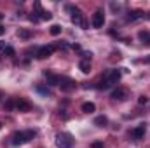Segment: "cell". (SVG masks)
Masks as SVG:
<instances>
[{
  "label": "cell",
  "instance_id": "cell-24",
  "mask_svg": "<svg viewBox=\"0 0 150 148\" xmlns=\"http://www.w3.org/2000/svg\"><path fill=\"white\" fill-rule=\"evenodd\" d=\"M4 33H5V28H4V26H2V25H0V37H2V35H4Z\"/></svg>",
  "mask_w": 150,
  "mask_h": 148
},
{
  "label": "cell",
  "instance_id": "cell-1",
  "mask_svg": "<svg viewBox=\"0 0 150 148\" xmlns=\"http://www.w3.org/2000/svg\"><path fill=\"white\" fill-rule=\"evenodd\" d=\"M119 78H120V72H119V70H110V72H107L105 77L101 78V82L98 84V89H108V87H112L113 84L119 82Z\"/></svg>",
  "mask_w": 150,
  "mask_h": 148
},
{
  "label": "cell",
  "instance_id": "cell-4",
  "mask_svg": "<svg viewBox=\"0 0 150 148\" xmlns=\"http://www.w3.org/2000/svg\"><path fill=\"white\" fill-rule=\"evenodd\" d=\"M74 140L70 134H58L56 136V147L58 148H72Z\"/></svg>",
  "mask_w": 150,
  "mask_h": 148
},
{
  "label": "cell",
  "instance_id": "cell-12",
  "mask_svg": "<svg viewBox=\"0 0 150 148\" xmlns=\"http://www.w3.org/2000/svg\"><path fill=\"white\" fill-rule=\"evenodd\" d=\"M35 7H37V11L40 12V19H47V21H49V19L52 18V14H51L49 11H44V9L40 7V4H38V2L35 4Z\"/></svg>",
  "mask_w": 150,
  "mask_h": 148
},
{
  "label": "cell",
  "instance_id": "cell-14",
  "mask_svg": "<svg viewBox=\"0 0 150 148\" xmlns=\"http://www.w3.org/2000/svg\"><path fill=\"white\" fill-rule=\"evenodd\" d=\"M94 110H96V106H94V103H91V101H87V103L82 105V111H84V113H93Z\"/></svg>",
  "mask_w": 150,
  "mask_h": 148
},
{
  "label": "cell",
  "instance_id": "cell-27",
  "mask_svg": "<svg viewBox=\"0 0 150 148\" xmlns=\"http://www.w3.org/2000/svg\"><path fill=\"white\" fill-rule=\"evenodd\" d=\"M0 129H2V122H0Z\"/></svg>",
  "mask_w": 150,
  "mask_h": 148
},
{
  "label": "cell",
  "instance_id": "cell-15",
  "mask_svg": "<svg viewBox=\"0 0 150 148\" xmlns=\"http://www.w3.org/2000/svg\"><path fill=\"white\" fill-rule=\"evenodd\" d=\"M140 18H143V12H142V11H133V12L127 16V21H136V19H140Z\"/></svg>",
  "mask_w": 150,
  "mask_h": 148
},
{
  "label": "cell",
  "instance_id": "cell-5",
  "mask_svg": "<svg viewBox=\"0 0 150 148\" xmlns=\"http://www.w3.org/2000/svg\"><path fill=\"white\" fill-rule=\"evenodd\" d=\"M103 25H105V14H103V11H96L93 14V26L94 28H103Z\"/></svg>",
  "mask_w": 150,
  "mask_h": 148
},
{
  "label": "cell",
  "instance_id": "cell-18",
  "mask_svg": "<svg viewBox=\"0 0 150 148\" xmlns=\"http://www.w3.org/2000/svg\"><path fill=\"white\" fill-rule=\"evenodd\" d=\"M59 33H61V26H59V25H52V26H51V35L56 37V35H59Z\"/></svg>",
  "mask_w": 150,
  "mask_h": 148
},
{
  "label": "cell",
  "instance_id": "cell-17",
  "mask_svg": "<svg viewBox=\"0 0 150 148\" xmlns=\"http://www.w3.org/2000/svg\"><path fill=\"white\" fill-rule=\"evenodd\" d=\"M138 37H140V40H142L143 44L150 45V32H140V33H138Z\"/></svg>",
  "mask_w": 150,
  "mask_h": 148
},
{
  "label": "cell",
  "instance_id": "cell-8",
  "mask_svg": "<svg viewBox=\"0 0 150 148\" xmlns=\"http://www.w3.org/2000/svg\"><path fill=\"white\" fill-rule=\"evenodd\" d=\"M44 77L47 78V84H51V85H59V82H61L59 75L51 73V72H44Z\"/></svg>",
  "mask_w": 150,
  "mask_h": 148
},
{
  "label": "cell",
  "instance_id": "cell-19",
  "mask_svg": "<svg viewBox=\"0 0 150 148\" xmlns=\"http://www.w3.org/2000/svg\"><path fill=\"white\" fill-rule=\"evenodd\" d=\"M18 35H19L21 38H30V37H32V33H30L28 30H19V33H18Z\"/></svg>",
  "mask_w": 150,
  "mask_h": 148
},
{
  "label": "cell",
  "instance_id": "cell-20",
  "mask_svg": "<svg viewBox=\"0 0 150 148\" xmlns=\"http://www.w3.org/2000/svg\"><path fill=\"white\" fill-rule=\"evenodd\" d=\"M4 56L12 58V56H14V49H12V47H5V49H4Z\"/></svg>",
  "mask_w": 150,
  "mask_h": 148
},
{
  "label": "cell",
  "instance_id": "cell-13",
  "mask_svg": "<svg viewBox=\"0 0 150 148\" xmlns=\"http://www.w3.org/2000/svg\"><path fill=\"white\" fill-rule=\"evenodd\" d=\"M79 68H80L82 73H89V72H91V63H89L87 59H82V61L79 63Z\"/></svg>",
  "mask_w": 150,
  "mask_h": 148
},
{
  "label": "cell",
  "instance_id": "cell-21",
  "mask_svg": "<svg viewBox=\"0 0 150 148\" xmlns=\"http://www.w3.org/2000/svg\"><path fill=\"white\" fill-rule=\"evenodd\" d=\"M138 103H140V105H145V103H147V98H145V96H140V98H138Z\"/></svg>",
  "mask_w": 150,
  "mask_h": 148
},
{
  "label": "cell",
  "instance_id": "cell-10",
  "mask_svg": "<svg viewBox=\"0 0 150 148\" xmlns=\"http://www.w3.org/2000/svg\"><path fill=\"white\" fill-rule=\"evenodd\" d=\"M112 98H113V99L122 101V99H126V98H127V91H126V89H122V87H117V89H113V91H112Z\"/></svg>",
  "mask_w": 150,
  "mask_h": 148
},
{
  "label": "cell",
  "instance_id": "cell-11",
  "mask_svg": "<svg viewBox=\"0 0 150 148\" xmlns=\"http://www.w3.org/2000/svg\"><path fill=\"white\" fill-rule=\"evenodd\" d=\"M145 131H147V124H140V125L131 132V134H133V138H134V140H142V138L145 136Z\"/></svg>",
  "mask_w": 150,
  "mask_h": 148
},
{
  "label": "cell",
  "instance_id": "cell-23",
  "mask_svg": "<svg viewBox=\"0 0 150 148\" xmlns=\"http://www.w3.org/2000/svg\"><path fill=\"white\" fill-rule=\"evenodd\" d=\"M4 106H5V108H7V110H11V108H12V101H7V103H5V105H4Z\"/></svg>",
  "mask_w": 150,
  "mask_h": 148
},
{
  "label": "cell",
  "instance_id": "cell-16",
  "mask_svg": "<svg viewBox=\"0 0 150 148\" xmlns=\"http://www.w3.org/2000/svg\"><path fill=\"white\" fill-rule=\"evenodd\" d=\"M94 124H96L98 127H105V125L108 124V120H107V117L100 115V117H96V118H94Z\"/></svg>",
  "mask_w": 150,
  "mask_h": 148
},
{
  "label": "cell",
  "instance_id": "cell-6",
  "mask_svg": "<svg viewBox=\"0 0 150 148\" xmlns=\"http://www.w3.org/2000/svg\"><path fill=\"white\" fill-rule=\"evenodd\" d=\"M52 52H54V45H44V47H40V49H38L37 58H38V59H45V58L52 56Z\"/></svg>",
  "mask_w": 150,
  "mask_h": 148
},
{
  "label": "cell",
  "instance_id": "cell-22",
  "mask_svg": "<svg viewBox=\"0 0 150 148\" xmlns=\"http://www.w3.org/2000/svg\"><path fill=\"white\" fill-rule=\"evenodd\" d=\"M91 148H105L103 147V143H100V141H98V143H93V147Z\"/></svg>",
  "mask_w": 150,
  "mask_h": 148
},
{
  "label": "cell",
  "instance_id": "cell-26",
  "mask_svg": "<svg viewBox=\"0 0 150 148\" xmlns=\"http://www.w3.org/2000/svg\"><path fill=\"white\" fill-rule=\"evenodd\" d=\"M147 63H149V65H150V56H149V58H147Z\"/></svg>",
  "mask_w": 150,
  "mask_h": 148
},
{
  "label": "cell",
  "instance_id": "cell-3",
  "mask_svg": "<svg viewBox=\"0 0 150 148\" xmlns=\"http://www.w3.org/2000/svg\"><path fill=\"white\" fill-rule=\"evenodd\" d=\"M67 9L72 12V23H74V25H79V26H82V28H87V23H86V19H84V14L80 12V9L72 7V5H68Z\"/></svg>",
  "mask_w": 150,
  "mask_h": 148
},
{
  "label": "cell",
  "instance_id": "cell-25",
  "mask_svg": "<svg viewBox=\"0 0 150 148\" xmlns=\"http://www.w3.org/2000/svg\"><path fill=\"white\" fill-rule=\"evenodd\" d=\"M4 49H5V44H4V42H0V52H2Z\"/></svg>",
  "mask_w": 150,
  "mask_h": 148
},
{
  "label": "cell",
  "instance_id": "cell-9",
  "mask_svg": "<svg viewBox=\"0 0 150 148\" xmlns=\"http://www.w3.org/2000/svg\"><path fill=\"white\" fill-rule=\"evenodd\" d=\"M14 106H16V110L18 111H30L32 110V105H30L26 99H21V98L14 103Z\"/></svg>",
  "mask_w": 150,
  "mask_h": 148
},
{
  "label": "cell",
  "instance_id": "cell-2",
  "mask_svg": "<svg viewBox=\"0 0 150 148\" xmlns=\"http://www.w3.org/2000/svg\"><path fill=\"white\" fill-rule=\"evenodd\" d=\"M35 138V131H25V132H14L12 134V145H25L30 140Z\"/></svg>",
  "mask_w": 150,
  "mask_h": 148
},
{
  "label": "cell",
  "instance_id": "cell-7",
  "mask_svg": "<svg viewBox=\"0 0 150 148\" xmlns=\"http://www.w3.org/2000/svg\"><path fill=\"white\" fill-rule=\"evenodd\" d=\"M59 87H61V91L68 92V91H72V89H75V80H72V78H63V77H61Z\"/></svg>",
  "mask_w": 150,
  "mask_h": 148
}]
</instances>
